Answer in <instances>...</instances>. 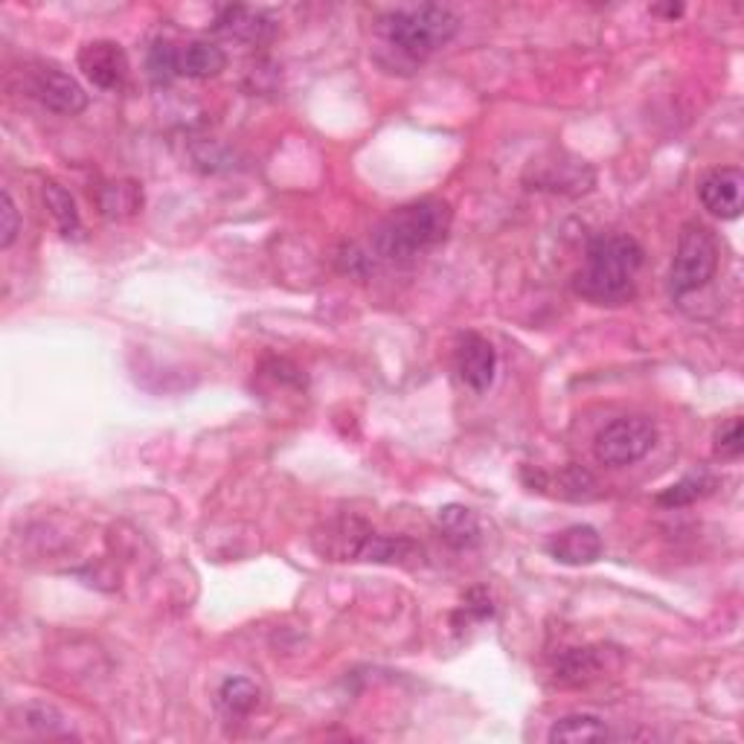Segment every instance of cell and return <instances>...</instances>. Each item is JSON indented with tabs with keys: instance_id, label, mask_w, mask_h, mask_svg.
<instances>
[{
	"instance_id": "1",
	"label": "cell",
	"mask_w": 744,
	"mask_h": 744,
	"mask_svg": "<svg viewBox=\"0 0 744 744\" xmlns=\"http://www.w3.org/2000/svg\"><path fill=\"white\" fill-rule=\"evenodd\" d=\"M643 259L646 250L629 233L596 236L587 245L585 268L573 280V288L596 306H622L634 297V276Z\"/></svg>"
},
{
	"instance_id": "2",
	"label": "cell",
	"mask_w": 744,
	"mask_h": 744,
	"mask_svg": "<svg viewBox=\"0 0 744 744\" xmlns=\"http://www.w3.org/2000/svg\"><path fill=\"white\" fill-rule=\"evenodd\" d=\"M451 204L443 198H419L410 204L393 210L372 236V245L379 257L390 262H405V259L422 257L425 250L436 248L448 239L451 233Z\"/></svg>"
},
{
	"instance_id": "3",
	"label": "cell",
	"mask_w": 744,
	"mask_h": 744,
	"mask_svg": "<svg viewBox=\"0 0 744 744\" xmlns=\"http://www.w3.org/2000/svg\"><path fill=\"white\" fill-rule=\"evenodd\" d=\"M379 29L387 38V45L396 47L399 53L410 55V59H427L457 36L460 21L451 10L425 3V7H413V10L387 12L379 21Z\"/></svg>"
},
{
	"instance_id": "4",
	"label": "cell",
	"mask_w": 744,
	"mask_h": 744,
	"mask_svg": "<svg viewBox=\"0 0 744 744\" xmlns=\"http://www.w3.org/2000/svg\"><path fill=\"white\" fill-rule=\"evenodd\" d=\"M718 268V241L707 224L690 222L683 224L678 236V250H674L672 271H669V292L672 297L698 292L700 285L712 280Z\"/></svg>"
},
{
	"instance_id": "5",
	"label": "cell",
	"mask_w": 744,
	"mask_h": 744,
	"mask_svg": "<svg viewBox=\"0 0 744 744\" xmlns=\"http://www.w3.org/2000/svg\"><path fill=\"white\" fill-rule=\"evenodd\" d=\"M657 443V427L646 417H622L605 425L594 439L596 460L611 469L634 466L646 457Z\"/></svg>"
},
{
	"instance_id": "6",
	"label": "cell",
	"mask_w": 744,
	"mask_h": 744,
	"mask_svg": "<svg viewBox=\"0 0 744 744\" xmlns=\"http://www.w3.org/2000/svg\"><path fill=\"white\" fill-rule=\"evenodd\" d=\"M698 196L704 210L716 215V219H739L744 207V175L742 169L724 166L712 169L704 175L698 186Z\"/></svg>"
},
{
	"instance_id": "7",
	"label": "cell",
	"mask_w": 744,
	"mask_h": 744,
	"mask_svg": "<svg viewBox=\"0 0 744 744\" xmlns=\"http://www.w3.org/2000/svg\"><path fill=\"white\" fill-rule=\"evenodd\" d=\"M76 62L79 71L102 90L123 88L128 76V59L116 41H88L76 55Z\"/></svg>"
},
{
	"instance_id": "8",
	"label": "cell",
	"mask_w": 744,
	"mask_h": 744,
	"mask_svg": "<svg viewBox=\"0 0 744 744\" xmlns=\"http://www.w3.org/2000/svg\"><path fill=\"white\" fill-rule=\"evenodd\" d=\"M33 90H36L38 102L55 114L76 116L88 108V94L79 82L67 76L59 67H41L33 79Z\"/></svg>"
},
{
	"instance_id": "9",
	"label": "cell",
	"mask_w": 744,
	"mask_h": 744,
	"mask_svg": "<svg viewBox=\"0 0 744 744\" xmlns=\"http://www.w3.org/2000/svg\"><path fill=\"white\" fill-rule=\"evenodd\" d=\"M495 346L488 344L486 337L474 335V332L462 335L460 344H457V372H460L462 384L474 393H486L492 382H495Z\"/></svg>"
},
{
	"instance_id": "10",
	"label": "cell",
	"mask_w": 744,
	"mask_h": 744,
	"mask_svg": "<svg viewBox=\"0 0 744 744\" xmlns=\"http://www.w3.org/2000/svg\"><path fill=\"white\" fill-rule=\"evenodd\" d=\"M547 553L561 565L582 568V565H594L596 558L603 556V538H599V532L594 526L576 523V526H568V530L553 535L547 544Z\"/></svg>"
},
{
	"instance_id": "11",
	"label": "cell",
	"mask_w": 744,
	"mask_h": 744,
	"mask_svg": "<svg viewBox=\"0 0 744 744\" xmlns=\"http://www.w3.org/2000/svg\"><path fill=\"white\" fill-rule=\"evenodd\" d=\"M215 29L245 45H265L274 38L276 24L265 12L250 10V7H224L215 18Z\"/></svg>"
},
{
	"instance_id": "12",
	"label": "cell",
	"mask_w": 744,
	"mask_h": 744,
	"mask_svg": "<svg viewBox=\"0 0 744 744\" xmlns=\"http://www.w3.org/2000/svg\"><path fill=\"white\" fill-rule=\"evenodd\" d=\"M370 526L361 521V518H337L335 523H328L326 535H318L323 538V544H318V549L328 558H355L361 556L363 544L370 538Z\"/></svg>"
},
{
	"instance_id": "13",
	"label": "cell",
	"mask_w": 744,
	"mask_h": 744,
	"mask_svg": "<svg viewBox=\"0 0 744 744\" xmlns=\"http://www.w3.org/2000/svg\"><path fill=\"white\" fill-rule=\"evenodd\" d=\"M227 67V55L213 41H189L177 47V73L189 79H213Z\"/></svg>"
},
{
	"instance_id": "14",
	"label": "cell",
	"mask_w": 744,
	"mask_h": 744,
	"mask_svg": "<svg viewBox=\"0 0 744 744\" xmlns=\"http://www.w3.org/2000/svg\"><path fill=\"white\" fill-rule=\"evenodd\" d=\"M608 724L594 712H573V716L558 718L549 727V742L579 744V742H605L608 739Z\"/></svg>"
},
{
	"instance_id": "15",
	"label": "cell",
	"mask_w": 744,
	"mask_h": 744,
	"mask_svg": "<svg viewBox=\"0 0 744 744\" xmlns=\"http://www.w3.org/2000/svg\"><path fill=\"white\" fill-rule=\"evenodd\" d=\"M436 523H439L445 541L454 544V547H471L480 535L478 514L471 512L469 506H460V504L443 506L439 514H436Z\"/></svg>"
},
{
	"instance_id": "16",
	"label": "cell",
	"mask_w": 744,
	"mask_h": 744,
	"mask_svg": "<svg viewBox=\"0 0 744 744\" xmlns=\"http://www.w3.org/2000/svg\"><path fill=\"white\" fill-rule=\"evenodd\" d=\"M142 207V189L134 181H114L99 189V210L106 219H128Z\"/></svg>"
},
{
	"instance_id": "17",
	"label": "cell",
	"mask_w": 744,
	"mask_h": 744,
	"mask_svg": "<svg viewBox=\"0 0 744 744\" xmlns=\"http://www.w3.org/2000/svg\"><path fill=\"white\" fill-rule=\"evenodd\" d=\"M41 196H45V204H47V210H50V215H53L59 233H62V236H76L82 222H79V210H76V201H73L71 193H67L62 184H55V181H45V186H41Z\"/></svg>"
},
{
	"instance_id": "18",
	"label": "cell",
	"mask_w": 744,
	"mask_h": 744,
	"mask_svg": "<svg viewBox=\"0 0 744 744\" xmlns=\"http://www.w3.org/2000/svg\"><path fill=\"white\" fill-rule=\"evenodd\" d=\"M422 556V547H417L413 541L405 538V535H379V532H370V538L363 544L361 556L363 561H405V558Z\"/></svg>"
},
{
	"instance_id": "19",
	"label": "cell",
	"mask_w": 744,
	"mask_h": 744,
	"mask_svg": "<svg viewBox=\"0 0 744 744\" xmlns=\"http://www.w3.org/2000/svg\"><path fill=\"white\" fill-rule=\"evenodd\" d=\"M259 698H262V692L248 678H227L219 690V704L231 716H250L259 707Z\"/></svg>"
},
{
	"instance_id": "20",
	"label": "cell",
	"mask_w": 744,
	"mask_h": 744,
	"mask_svg": "<svg viewBox=\"0 0 744 744\" xmlns=\"http://www.w3.org/2000/svg\"><path fill=\"white\" fill-rule=\"evenodd\" d=\"M712 488H716V480L709 478V474H690V478H683L681 483L664 488V492L657 495V504L666 506V509L690 506L695 504V500H700V497H707Z\"/></svg>"
},
{
	"instance_id": "21",
	"label": "cell",
	"mask_w": 744,
	"mask_h": 744,
	"mask_svg": "<svg viewBox=\"0 0 744 744\" xmlns=\"http://www.w3.org/2000/svg\"><path fill=\"white\" fill-rule=\"evenodd\" d=\"M596 669H599V664H596V655L591 648H570L568 655L561 657V664H558V678L579 683L587 681Z\"/></svg>"
},
{
	"instance_id": "22",
	"label": "cell",
	"mask_w": 744,
	"mask_h": 744,
	"mask_svg": "<svg viewBox=\"0 0 744 744\" xmlns=\"http://www.w3.org/2000/svg\"><path fill=\"white\" fill-rule=\"evenodd\" d=\"M149 73L158 82H169L181 76L177 73V47L169 45V41H158V45L149 50Z\"/></svg>"
},
{
	"instance_id": "23",
	"label": "cell",
	"mask_w": 744,
	"mask_h": 744,
	"mask_svg": "<svg viewBox=\"0 0 744 744\" xmlns=\"http://www.w3.org/2000/svg\"><path fill=\"white\" fill-rule=\"evenodd\" d=\"M744 451V427L742 419H730L716 434V454L721 460H739Z\"/></svg>"
},
{
	"instance_id": "24",
	"label": "cell",
	"mask_w": 744,
	"mask_h": 744,
	"mask_svg": "<svg viewBox=\"0 0 744 744\" xmlns=\"http://www.w3.org/2000/svg\"><path fill=\"white\" fill-rule=\"evenodd\" d=\"M18 233H21L18 207H15V201H12L10 189H3V196H0V248L3 250L12 248V241L18 239Z\"/></svg>"
},
{
	"instance_id": "25",
	"label": "cell",
	"mask_w": 744,
	"mask_h": 744,
	"mask_svg": "<svg viewBox=\"0 0 744 744\" xmlns=\"http://www.w3.org/2000/svg\"><path fill=\"white\" fill-rule=\"evenodd\" d=\"M24 718L29 721V727H38V730H55L59 721H62V712L47 704H33V707L24 709Z\"/></svg>"
},
{
	"instance_id": "26",
	"label": "cell",
	"mask_w": 744,
	"mask_h": 744,
	"mask_svg": "<svg viewBox=\"0 0 744 744\" xmlns=\"http://www.w3.org/2000/svg\"><path fill=\"white\" fill-rule=\"evenodd\" d=\"M462 611L469 613V617H474V620H486V617H492V613H495V608H492V599H488L486 591H483V587H474V591L466 596V603H462Z\"/></svg>"
},
{
	"instance_id": "27",
	"label": "cell",
	"mask_w": 744,
	"mask_h": 744,
	"mask_svg": "<svg viewBox=\"0 0 744 744\" xmlns=\"http://www.w3.org/2000/svg\"><path fill=\"white\" fill-rule=\"evenodd\" d=\"M652 12H664V15H669V18H678V15L683 12V7L681 3H678V7H655Z\"/></svg>"
}]
</instances>
